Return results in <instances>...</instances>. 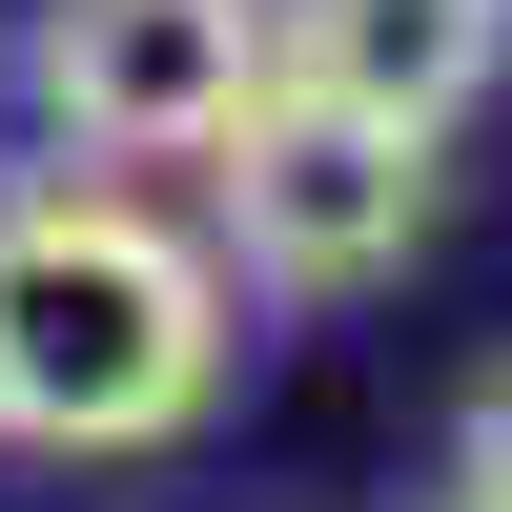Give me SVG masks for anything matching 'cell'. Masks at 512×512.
<instances>
[{
    "instance_id": "cell-1",
    "label": "cell",
    "mask_w": 512,
    "mask_h": 512,
    "mask_svg": "<svg viewBox=\"0 0 512 512\" xmlns=\"http://www.w3.org/2000/svg\"><path fill=\"white\" fill-rule=\"evenodd\" d=\"M246 287L205 226H164L123 164L0 185V431L21 451H185L226 410Z\"/></svg>"
},
{
    "instance_id": "cell-2",
    "label": "cell",
    "mask_w": 512,
    "mask_h": 512,
    "mask_svg": "<svg viewBox=\"0 0 512 512\" xmlns=\"http://www.w3.org/2000/svg\"><path fill=\"white\" fill-rule=\"evenodd\" d=\"M205 246H226V287H267V308H349V287H390L410 246H431V144L369 123V103L267 82L246 144L205 164Z\"/></svg>"
},
{
    "instance_id": "cell-3",
    "label": "cell",
    "mask_w": 512,
    "mask_h": 512,
    "mask_svg": "<svg viewBox=\"0 0 512 512\" xmlns=\"http://www.w3.org/2000/svg\"><path fill=\"white\" fill-rule=\"evenodd\" d=\"M267 82H287L267 0H41L21 21V103L62 123V164H226Z\"/></svg>"
},
{
    "instance_id": "cell-4",
    "label": "cell",
    "mask_w": 512,
    "mask_h": 512,
    "mask_svg": "<svg viewBox=\"0 0 512 512\" xmlns=\"http://www.w3.org/2000/svg\"><path fill=\"white\" fill-rule=\"evenodd\" d=\"M267 41H287L308 103H369V123H410V144H451L512 82V0H267Z\"/></svg>"
},
{
    "instance_id": "cell-5",
    "label": "cell",
    "mask_w": 512,
    "mask_h": 512,
    "mask_svg": "<svg viewBox=\"0 0 512 512\" xmlns=\"http://www.w3.org/2000/svg\"><path fill=\"white\" fill-rule=\"evenodd\" d=\"M451 492H492V512H512V349L451 390Z\"/></svg>"
},
{
    "instance_id": "cell-6",
    "label": "cell",
    "mask_w": 512,
    "mask_h": 512,
    "mask_svg": "<svg viewBox=\"0 0 512 512\" xmlns=\"http://www.w3.org/2000/svg\"><path fill=\"white\" fill-rule=\"evenodd\" d=\"M431 512H492V492H431Z\"/></svg>"
}]
</instances>
